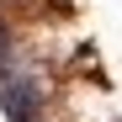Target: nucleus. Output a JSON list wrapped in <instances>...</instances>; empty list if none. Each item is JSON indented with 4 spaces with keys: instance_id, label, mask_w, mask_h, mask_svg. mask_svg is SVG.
I'll use <instances>...</instances> for the list:
<instances>
[{
    "instance_id": "obj_1",
    "label": "nucleus",
    "mask_w": 122,
    "mask_h": 122,
    "mask_svg": "<svg viewBox=\"0 0 122 122\" xmlns=\"http://www.w3.org/2000/svg\"><path fill=\"white\" fill-rule=\"evenodd\" d=\"M0 106H5L11 122H37V112H43V85H37L32 74L21 69H0Z\"/></svg>"
}]
</instances>
